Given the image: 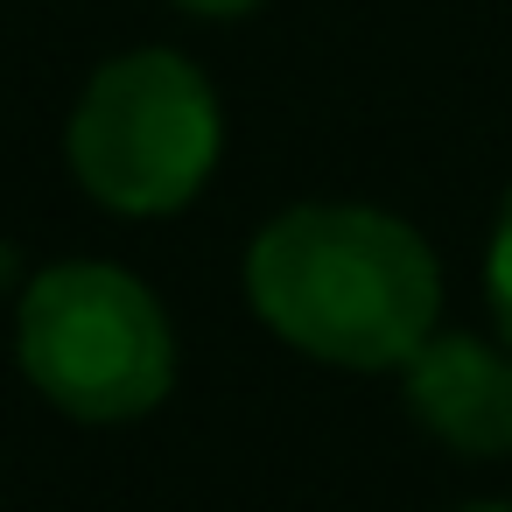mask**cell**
Returning a JSON list of instances; mask_svg holds the SVG:
<instances>
[{
	"label": "cell",
	"mask_w": 512,
	"mask_h": 512,
	"mask_svg": "<svg viewBox=\"0 0 512 512\" xmlns=\"http://www.w3.org/2000/svg\"><path fill=\"white\" fill-rule=\"evenodd\" d=\"M253 316L302 358L344 372H400L442 316L428 239L372 204H295L246 246Z\"/></svg>",
	"instance_id": "obj_1"
},
{
	"label": "cell",
	"mask_w": 512,
	"mask_h": 512,
	"mask_svg": "<svg viewBox=\"0 0 512 512\" xmlns=\"http://www.w3.org/2000/svg\"><path fill=\"white\" fill-rule=\"evenodd\" d=\"M15 358L71 421H141L176 386V330L155 288L113 260H57L22 281Z\"/></svg>",
	"instance_id": "obj_2"
},
{
	"label": "cell",
	"mask_w": 512,
	"mask_h": 512,
	"mask_svg": "<svg viewBox=\"0 0 512 512\" xmlns=\"http://www.w3.org/2000/svg\"><path fill=\"white\" fill-rule=\"evenodd\" d=\"M64 148L92 204L120 218H169L211 183L225 155V106L183 50H127L78 92Z\"/></svg>",
	"instance_id": "obj_3"
},
{
	"label": "cell",
	"mask_w": 512,
	"mask_h": 512,
	"mask_svg": "<svg viewBox=\"0 0 512 512\" xmlns=\"http://www.w3.org/2000/svg\"><path fill=\"white\" fill-rule=\"evenodd\" d=\"M407 414L449 442L456 456H505L512 449V344L470 337V330H435L407 365Z\"/></svg>",
	"instance_id": "obj_4"
},
{
	"label": "cell",
	"mask_w": 512,
	"mask_h": 512,
	"mask_svg": "<svg viewBox=\"0 0 512 512\" xmlns=\"http://www.w3.org/2000/svg\"><path fill=\"white\" fill-rule=\"evenodd\" d=\"M484 295H491L498 337L512 344V190H505V204H498V225H491V246H484Z\"/></svg>",
	"instance_id": "obj_5"
},
{
	"label": "cell",
	"mask_w": 512,
	"mask_h": 512,
	"mask_svg": "<svg viewBox=\"0 0 512 512\" xmlns=\"http://www.w3.org/2000/svg\"><path fill=\"white\" fill-rule=\"evenodd\" d=\"M183 15H204V22H232V15H253L260 0H176Z\"/></svg>",
	"instance_id": "obj_6"
},
{
	"label": "cell",
	"mask_w": 512,
	"mask_h": 512,
	"mask_svg": "<svg viewBox=\"0 0 512 512\" xmlns=\"http://www.w3.org/2000/svg\"><path fill=\"white\" fill-rule=\"evenodd\" d=\"M15 288H22V246H15V239H0V302H8Z\"/></svg>",
	"instance_id": "obj_7"
},
{
	"label": "cell",
	"mask_w": 512,
	"mask_h": 512,
	"mask_svg": "<svg viewBox=\"0 0 512 512\" xmlns=\"http://www.w3.org/2000/svg\"><path fill=\"white\" fill-rule=\"evenodd\" d=\"M456 512H512L505 498H477V505H456Z\"/></svg>",
	"instance_id": "obj_8"
}]
</instances>
